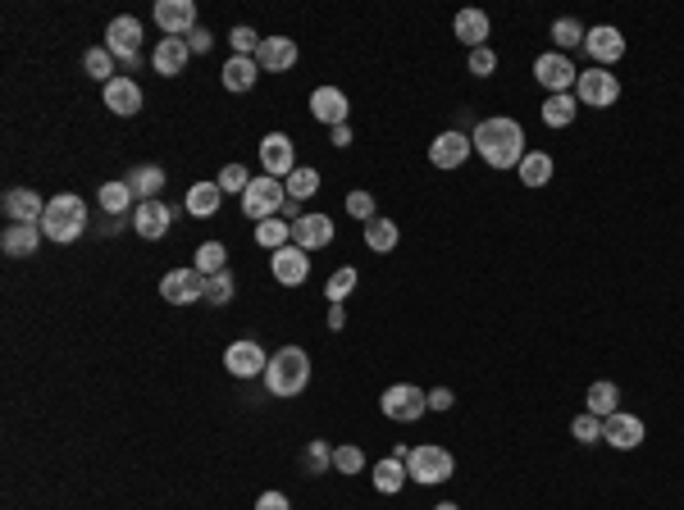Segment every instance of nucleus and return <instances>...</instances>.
Instances as JSON below:
<instances>
[{"instance_id": "34", "label": "nucleus", "mask_w": 684, "mask_h": 510, "mask_svg": "<svg viewBox=\"0 0 684 510\" xmlns=\"http://www.w3.org/2000/svg\"><path fill=\"white\" fill-rule=\"evenodd\" d=\"M406 479H411V474H406V460H397V456H388V460L374 465V488L379 492H402Z\"/></svg>"}, {"instance_id": "41", "label": "nucleus", "mask_w": 684, "mask_h": 510, "mask_svg": "<svg viewBox=\"0 0 684 510\" xmlns=\"http://www.w3.org/2000/svg\"><path fill=\"white\" fill-rule=\"evenodd\" d=\"M83 69L92 73L96 82H114V78H119V73H114V55L105 51V46H92V51L83 55Z\"/></svg>"}, {"instance_id": "3", "label": "nucleus", "mask_w": 684, "mask_h": 510, "mask_svg": "<svg viewBox=\"0 0 684 510\" xmlns=\"http://www.w3.org/2000/svg\"><path fill=\"white\" fill-rule=\"evenodd\" d=\"M87 228V201L73 192H60L46 201V215H42V233L51 237V242H78Z\"/></svg>"}, {"instance_id": "46", "label": "nucleus", "mask_w": 684, "mask_h": 510, "mask_svg": "<svg viewBox=\"0 0 684 510\" xmlns=\"http://www.w3.org/2000/svg\"><path fill=\"white\" fill-rule=\"evenodd\" d=\"M347 215L361 219V224H370V219H379V205H374L370 192H347Z\"/></svg>"}, {"instance_id": "27", "label": "nucleus", "mask_w": 684, "mask_h": 510, "mask_svg": "<svg viewBox=\"0 0 684 510\" xmlns=\"http://www.w3.org/2000/svg\"><path fill=\"white\" fill-rule=\"evenodd\" d=\"M187 215L192 219H210L219 215V205H224V192H219V183H192L187 187Z\"/></svg>"}, {"instance_id": "30", "label": "nucleus", "mask_w": 684, "mask_h": 510, "mask_svg": "<svg viewBox=\"0 0 684 510\" xmlns=\"http://www.w3.org/2000/svg\"><path fill=\"white\" fill-rule=\"evenodd\" d=\"M584 410H589V415H598V419L616 415V410H621V388H616V383H607V378H602V383H593V388L584 392Z\"/></svg>"}, {"instance_id": "38", "label": "nucleus", "mask_w": 684, "mask_h": 510, "mask_svg": "<svg viewBox=\"0 0 684 510\" xmlns=\"http://www.w3.org/2000/svg\"><path fill=\"white\" fill-rule=\"evenodd\" d=\"M584 37H589V28H584L580 19H557L552 23V41H557V51H575V46H584Z\"/></svg>"}, {"instance_id": "42", "label": "nucleus", "mask_w": 684, "mask_h": 510, "mask_svg": "<svg viewBox=\"0 0 684 510\" xmlns=\"http://www.w3.org/2000/svg\"><path fill=\"white\" fill-rule=\"evenodd\" d=\"M570 438L584 442V447H589V442H602V419L589 415V410H584V415H575V419H570Z\"/></svg>"}, {"instance_id": "45", "label": "nucleus", "mask_w": 684, "mask_h": 510, "mask_svg": "<svg viewBox=\"0 0 684 510\" xmlns=\"http://www.w3.org/2000/svg\"><path fill=\"white\" fill-rule=\"evenodd\" d=\"M333 470L338 474H361L365 470V451L361 447H333Z\"/></svg>"}, {"instance_id": "28", "label": "nucleus", "mask_w": 684, "mask_h": 510, "mask_svg": "<svg viewBox=\"0 0 684 510\" xmlns=\"http://www.w3.org/2000/svg\"><path fill=\"white\" fill-rule=\"evenodd\" d=\"M256 78H260L256 55H233V60L224 64V87H228V92H251V87H256Z\"/></svg>"}, {"instance_id": "15", "label": "nucleus", "mask_w": 684, "mask_h": 510, "mask_svg": "<svg viewBox=\"0 0 684 510\" xmlns=\"http://www.w3.org/2000/svg\"><path fill=\"white\" fill-rule=\"evenodd\" d=\"M333 237H338V228H333L329 215H301L297 224H292V246H301L306 255L324 251Z\"/></svg>"}, {"instance_id": "43", "label": "nucleus", "mask_w": 684, "mask_h": 510, "mask_svg": "<svg viewBox=\"0 0 684 510\" xmlns=\"http://www.w3.org/2000/svg\"><path fill=\"white\" fill-rule=\"evenodd\" d=\"M301 465H306V474H324L333 465V447L329 442H311V447L301 451Z\"/></svg>"}, {"instance_id": "18", "label": "nucleus", "mask_w": 684, "mask_h": 510, "mask_svg": "<svg viewBox=\"0 0 684 510\" xmlns=\"http://www.w3.org/2000/svg\"><path fill=\"white\" fill-rule=\"evenodd\" d=\"M224 365L233 378H265V369H270V356L256 347V342H233V347L224 351Z\"/></svg>"}, {"instance_id": "20", "label": "nucleus", "mask_w": 684, "mask_h": 510, "mask_svg": "<svg viewBox=\"0 0 684 510\" xmlns=\"http://www.w3.org/2000/svg\"><path fill=\"white\" fill-rule=\"evenodd\" d=\"M169 224H174V210H169L165 201H137V210H133L137 237H146V242H160V237L169 233Z\"/></svg>"}, {"instance_id": "50", "label": "nucleus", "mask_w": 684, "mask_h": 510, "mask_svg": "<svg viewBox=\"0 0 684 510\" xmlns=\"http://www.w3.org/2000/svg\"><path fill=\"white\" fill-rule=\"evenodd\" d=\"M183 41H187V51H192V55H206L210 46H215V32H210V28H201V23H197V28L187 32Z\"/></svg>"}, {"instance_id": "13", "label": "nucleus", "mask_w": 684, "mask_h": 510, "mask_svg": "<svg viewBox=\"0 0 684 510\" xmlns=\"http://www.w3.org/2000/svg\"><path fill=\"white\" fill-rule=\"evenodd\" d=\"M160 296L169 306H192V301H206V278L197 269H169L160 278Z\"/></svg>"}, {"instance_id": "11", "label": "nucleus", "mask_w": 684, "mask_h": 510, "mask_svg": "<svg viewBox=\"0 0 684 510\" xmlns=\"http://www.w3.org/2000/svg\"><path fill=\"white\" fill-rule=\"evenodd\" d=\"M584 55H589L598 69H612V64H621L625 60V32L612 28V23L589 28V37H584Z\"/></svg>"}, {"instance_id": "12", "label": "nucleus", "mask_w": 684, "mask_h": 510, "mask_svg": "<svg viewBox=\"0 0 684 510\" xmlns=\"http://www.w3.org/2000/svg\"><path fill=\"white\" fill-rule=\"evenodd\" d=\"M260 169L270 178H279V183L292 178V169H297V146H292L288 133H270L260 142Z\"/></svg>"}, {"instance_id": "52", "label": "nucleus", "mask_w": 684, "mask_h": 510, "mask_svg": "<svg viewBox=\"0 0 684 510\" xmlns=\"http://www.w3.org/2000/svg\"><path fill=\"white\" fill-rule=\"evenodd\" d=\"M429 410H438V415H443V410H452V388H434V392H429Z\"/></svg>"}, {"instance_id": "36", "label": "nucleus", "mask_w": 684, "mask_h": 510, "mask_svg": "<svg viewBox=\"0 0 684 510\" xmlns=\"http://www.w3.org/2000/svg\"><path fill=\"white\" fill-rule=\"evenodd\" d=\"M96 201H101L105 215H128V210H133V187L128 183H101Z\"/></svg>"}, {"instance_id": "55", "label": "nucleus", "mask_w": 684, "mask_h": 510, "mask_svg": "<svg viewBox=\"0 0 684 510\" xmlns=\"http://www.w3.org/2000/svg\"><path fill=\"white\" fill-rule=\"evenodd\" d=\"M329 328H333V333H342V328H347V310H342V306H329Z\"/></svg>"}, {"instance_id": "1", "label": "nucleus", "mask_w": 684, "mask_h": 510, "mask_svg": "<svg viewBox=\"0 0 684 510\" xmlns=\"http://www.w3.org/2000/svg\"><path fill=\"white\" fill-rule=\"evenodd\" d=\"M470 142H475V155L488 164V169H520V160L529 155L525 151V128H520L516 119H507V114L479 119Z\"/></svg>"}, {"instance_id": "26", "label": "nucleus", "mask_w": 684, "mask_h": 510, "mask_svg": "<svg viewBox=\"0 0 684 510\" xmlns=\"http://www.w3.org/2000/svg\"><path fill=\"white\" fill-rule=\"evenodd\" d=\"M452 32L466 51H479V46H488V14L484 10H461L452 19Z\"/></svg>"}, {"instance_id": "16", "label": "nucleus", "mask_w": 684, "mask_h": 510, "mask_svg": "<svg viewBox=\"0 0 684 510\" xmlns=\"http://www.w3.org/2000/svg\"><path fill=\"white\" fill-rule=\"evenodd\" d=\"M270 274L279 278L283 287H301L311 278V255L301 251V246H283V251L270 255Z\"/></svg>"}, {"instance_id": "53", "label": "nucleus", "mask_w": 684, "mask_h": 510, "mask_svg": "<svg viewBox=\"0 0 684 510\" xmlns=\"http://www.w3.org/2000/svg\"><path fill=\"white\" fill-rule=\"evenodd\" d=\"M329 142L333 146H352V123H338V128H329Z\"/></svg>"}, {"instance_id": "32", "label": "nucleus", "mask_w": 684, "mask_h": 510, "mask_svg": "<svg viewBox=\"0 0 684 510\" xmlns=\"http://www.w3.org/2000/svg\"><path fill=\"white\" fill-rule=\"evenodd\" d=\"M124 183L133 187L137 201H156L160 187H165V169H160V164H142V169H133V174H128Z\"/></svg>"}, {"instance_id": "33", "label": "nucleus", "mask_w": 684, "mask_h": 510, "mask_svg": "<svg viewBox=\"0 0 684 510\" xmlns=\"http://www.w3.org/2000/svg\"><path fill=\"white\" fill-rule=\"evenodd\" d=\"M539 114H543V123H548V128H570V123H575V114H580V101H575V92L548 96Z\"/></svg>"}, {"instance_id": "25", "label": "nucleus", "mask_w": 684, "mask_h": 510, "mask_svg": "<svg viewBox=\"0 0 684 510\" xmlns=\"http://www.w3.org/2000/svg\"><path fill=\"white\" fill-rule=\"evenodd\" d=\"M187 60H192V51H187L183 37H160V46L151 51V64H156L160 78H178L187 69Z\"/></svg>"}, {"instance_id": "5", "label": "nucleus", "mask_w": 684, "mask_h": 510, "mask_svg": "<svg viewBox=\"0 0 684 510\" xmlns=\"http://www.w3.org/2000/svg\"><path fill=\"white\" fill-rule=\"evenodd\" d=\"M575 101L589 105V110H612L616 101H621V78H616L612 69H580V78H575Z\"/></svg>"}, {"instance_id": "40", "label": "nucleus", "mask_w": 684, "mask_h": 510, "mask_svg": "<svg viewBox=\"0 0 684 510\" xmlns=\"http://www.w3.org/2000/svg\"><path fill=\"white\" fill-rule=\"evenodd\" d=\"M283 187H288L292 201H311V196L320 192V174H315V169H306V164H297V169H292V178Z\"/></svg>"}, {"instance_id": "7", "label": "nucleus", "mask_w": 684, "mask_h": 510, "mask_svg": "<svg viewBox=\"0 0 684 510\" xmlns=\"http://www.w3.org/2000/svg\"><path fill=\"white\" fill-rule=\"evenodd\" d=\"M379 410H384L388 419H397V424H415V419L429 415V392L415 388V383H393V388H384V397H379Z\"/></svg>"}, {"instance_id": "48", "label": "nucleus", "mask_w": 684, "mask_h": 510, "mask_svg": "<svg viewBox=\"0 0 684 510\" xmlns=\"http://www.w3.org/2000/svg\"><path fill=\"white\" fill-rule=\"evenodd\" d=\"M466 69L475 73V78H488V73L498 69V55H493V46H479V51H470Z\"/></svg>"}, {"instance_id": "9", "label": "nucleus", "mask_w": 684, "mask_h": 510, "mask_svg": "<svg viewBox=\"0 0 684 510\" xmlns=\"http://www.w3.org/2000/svg\"><path fill=\"white\" fill-rule=\"evenodd\" d=\"M534 78H539V87H548V96H561V92H575L580 69H575V60H570V55L543 51L539 60H534Z\"/></svg>"}, {"instance_id": "51", "label": "nucleus", "mask_w": 684, "mask_h": 510, "mask_svg": "<svg viewBox=\"0 0 684 510\" xmlns=\"http://www.w3.org/2000/svg\"><path fill=\"white\" fill-rule=\"evenodd\" d=\"M256 510H292V501L283 492H260L256 497Z\"/></svg>"}, {"instance_id": "49", "label": "nucleus", "mask_w": 684, "mask_h": 510, "mask_svg": "<svg viewBox=\"0 0 684 510\" xmlns=\"http://www.w3.org/2000/svg\"><path fill=\"white\" fill-rule=\"evenodd\" d=\"M228 41H233V55H256L265 37H256L251 28H233V32H228Z\"/></svg>"}, {"instance_id": "54", "label": "nucleus", "mask_w": 684, "mask_h": 510, "mask_svg": "<svg viewBox=\"0 0 684 510\" xmlns=\"http://www.w3.org/2000/svg\"><path fill=\"white\" fill-rule=\"evenodd\" d=\"M279 219H288V224H297V219H301V201H292V196H288V201H283V210H279Z\"/></svg>"}, {"instance_id": "17", "label": "nucleus", "mask_w": 684, "mask_h": 510, "mask_svg": "<svg viewBox=\"0 0 684 510\" xmlns=\"http://www.w3.org/2000/svg\"><path fill=\"white\" fill-rule=\"evenodd\" d=\"M0 210H5V219H10V224H42L46 201L32 192V187H10V192H5V201H0Z\"/></svg>"}, {"instance_id": "37", "label": "nucleus", "mask_w": 684, "mask_h": 510, "mask_svg": "<svg viewBox=\"0 0 684 510\" xmlns=\"http://www.w3.org/2000/svg\"><path fill=\"white\" fill-rule=\"evenodd\" d=\"M256 242L265 246V251H283V246H292V224L288 219H265V224H256Z\"/></svg>"}, {"instance_id": "29", "label": "nucleus", "mask_w": 684, "mask_h": 510, "mask_svg": "<svg viewBox=\"0 0 684 510\" xmlns=\"http://www.w3.org/2000/svg\"><path fill=\"white\" fill-rule=\"evenodd\" d=\"M520 183L525 187H534V192H539V187H548L552 183V174H557V164H552V155L548 151H529L525 160H520Z\"/></svg>"}, {"instance_id": "2", "label": "nucleus", "mask_w": 684, "mask_h": 510, "mask_svg": "<svg viewBox=\"0 0 684 510\" xmlns=\"http://www.w3.org/2000/svg\"><path fill=\"white\" fill-rule=\"evenodd\" d=\"M306 383H311V356L301 347H279L270 356V369H265V388H270V397H297V392H306Z\"/></svg>"}, {"instance_id": "22", "label": "nucleus", "mask_w": 684, "mask_h": 510, "mask_svg": "<svg viewBox=\"0 0 684 510\" xmlns=\"http://www.w3.org/2000/svg\"><path fill=\"white\" fill-rule=\"evenodd\" d=\"M297 55L301 51L292 37H265L256 51V64H260V73H288L292 64H297Z\"/></svg>"}, {"instance_id": "35", "label": "nucleus", "mask_w": 684, "mask_h": 510, "mask_svg": "<svg viewBox=\"0 0 684 510\" xmlns=\"http://www.w3.org/2000/svg\"><path fill=\"white\" fill-rule=\"evenodd\" d=\"M356 283H361V274H356V265H342L329 274V283H324V296H329V306H342L347 296L356 292Z\"/></svg>"}, {"instance_id": "19", "label": "nucleus", "mask_w": 684, "mask_h": 510, "mask_svg": "<svg viewBox=\"0 0 684 510\" xmlns=\"http://www.w3.org/2000/svg\"><path fill=\"white\" fill-rule=\"evenodd\" d=\"M156 23L165 37H187L197 28V5L192 0H156Z\"/></svg>"}, {"instance_id": "24", "label": "nucleus", "mask_w": 684, "mask_h": 510, "mask_svg": "<svg viewBox=\"0 0 684 510\" xmlns=\"http://www.w3.org/2000/svg\"><path fill=\"white\" fill-rule=\"evenodd\" d=\"M42 224H5V233H0V251L10 255V260H28V255H37V242H42Z\"/></svg>"}, {"instance_id": "4", "label": "nucleus", "mask_w": 684, "mask_h": 510, "mask_svg": "<svg viewBox=\"0 0 684 510\" xmlns=\"http://www.w3.org/2000/svg\"><path fill=\"white\" fill-rule=\"evenodd\" d=\"M406 474H411L415 483H425V488H438V483H447L456 474V460L447 447H411L406 451Z\"/></svg>"}, {"instance_id": "8", "label": "nucleus", "mask_w": 684, "mask_h": 510, "mask_svg": "<svg viewBox=\"0 0 684 510\" xmlns=\"http://www.w3.org/2000/svg\"><path fill=\"white\" fill-rule=\"evenodd\" d=\"M105 51L124 64V69H137V60H142V23H137L133 14L110 19V28H105Z\"/></svg>"}, {"instance_id": "14", "label": "nucleus", "mask_w": 684, "mask_h": 510, "mask_svg": "<svg viewBox=\"0 0 684 510\" xmlns=\"http://www.w3.org/2000/svg\"><path fill=\"white\" fill-rule=\"evenodd\" d=\"M648 438V429H643V419L630 415V410H616V415L602 419V442L616 451H634L639 442Z\"/></svg>"}, {"instance_id": "21", "label": "nucleus", "mask_w": 684, "mask_h": 510, "mask_svg": "<svg viewBox=\"0 0 684 510\" xmlns=\"http://www.w3.org/2000/svg\"><path fill=\"white\" fill-rule=\"evenodd\" d=\"M105 110L119 114V119H133L137 110H142V87H137V78H119L105 82Z\"/></svg>"}, {"instance_id": "56", "label": "nucleus", "mask_w": 684, "mask_h": 510, "mask_svg": "<svg viewBox=\"0 0 684 510\" xmlns=\"http://www.w3.org/2000/svg\"><path fill=\"white\" fill-rule=\"evenodd\" d=\"M434 510H461V506H456V501H443V506H434Z\"/></svg>"}, {"instance_id": "31", "label": "nucleus", "mask_w": 684, "mask_h": 510, "mask_svg": "<svg viewBox=\"0 0 684 510\" xmlns=\"http://www.w3.org/2000/svg\"><path fill=\"white\" fill-rule=\"evenodd\" d=\"M397 242H402V228H397L393 219H370V224H365V246H370L374 255H393Z\"/></svg>"}, {"instance_id": "6", "label": "nucleus", "mask_w": 684, "mask_h": 510, "mask_svg": "<svg viewBox=\"0 0 684 510\" xmlns=\"http://www.w3.org/2000/svg\"><path fill=\"white\" fill-rule=\"evenodd\" d=\"M283 201H288V187H283L279 178L260 174V178H251V187L242 192V215L265 224V219H274L283 210Z\"/></svg>"}, {"instance_id": "23", "label": "nucleus", "mask_w": 684, "mask_h": 510, "mask_svg": "<svg viewBox=\"0 0 684 510\" xmlns=\"http://www.w3.org/2000/svg\"><path fill=\"white\" fill-rule=\"evenodd\" d=\"M311 114L320 123H329V128L347 123V114H352V105H347V92H342V87H315V92H311Z\"/></svg>"}, {"instance_id": "44", "label": "nucleus", "mask_w": 684, "mask_h": 510, "mask_svg": "<svg viewBox=\"0 0 684 510\" xmlns=\"http://www.w3.org/2000/svg\"><path fill=\"white\" fill-rule=\"evenodd\" d=\"M215 183H219V192H247V187H251V174H247V169H242V164H224V169H219V178H215Z\"/></svg>"}, {"instance_id": "39", "label": "nucleus", "mask_w": 684, "mask_h": 510, "mask_svg": "<svg viewBox=\"0 0 684 510\" xmlns=\"http://www.w3.org/2000/svg\"><path fill=\"white\" fill-rule=\"evenodd\" d=\"M192 269H197L201 278L224 274V269H228V251H224V242H206V246H201V251H197V265H192Z\"/></svg>"}, {"instance_id": "10", "label": "nucleus", "mask_w": 684, "mask_h": 510, "mask_svg": "<svg viewBox=\"0 0 684 510\" xmlns=\"http://www.w3.org/2000/svg\"><path fill=\"white\" fill-rule=\"evenodd\" d=\"M470 151H475V142L466 137V128H447V133H438L434 142H429V164L443 169V174H452V169H461V164L470 160Z\"/></svg>"}, {"instance_id": "47", "label": "nucleus", "mask_w": 684, "mask_h": 510, "mask_svg": "<svg viewBox=\"0 0 684 510\" xmlns=\"http://www.w3.org/2000/svg\"><path fill=\"white\" fill-rule=\"evenodd\" d=\"M206 301L210 306H228L233 301V274H215V278H206Z\"/></svg>"}]
</instances>
